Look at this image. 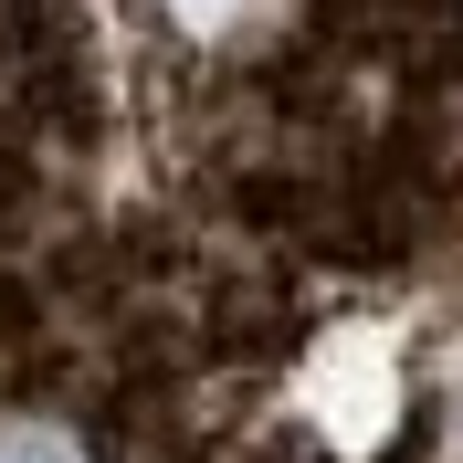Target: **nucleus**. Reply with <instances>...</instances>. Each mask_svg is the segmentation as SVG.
Instances as JSON below:
<instances>
[{
	"mask_svg": "<svg viewBox=\"0 0 463 463\" xmlns=\"http://www.w3.org/2000/svg\"><path fill=\"white\" fill-rule=\"evenodd\" d=\"M0 463H137V442L95 379L22 369L0 347Z\"/></svg>",
	"mask_w": 463,
	"mask_h": 463,
	"instance_id": "1",
	"label": "nucleus"
}]
</instances>
